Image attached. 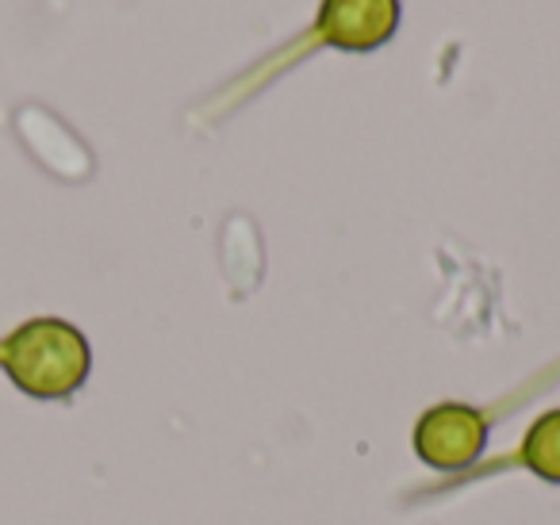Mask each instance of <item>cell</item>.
<instances>
[{
    "mask_svg": "<svg viewBox=\"0 0 560 525\" xmlns=\"http://www.w3.org/2000/svg\"><path fill=\"white\" fill-rule=\"evenodd\" d=\"M488 418L465 402H438L415 425V453L434 471H465L483 456Z\"/></svg>",
    "mask_w": 560,
    "mask_h": 525,
    "instance_id": "obj_2",
    "label": "cell"
},
{
    "mask_svg": "<svg viewBox=\"0 0 560 525\" xmlns=\"http://www.w3.org/2000/svg\"><path fill=\"white\" fill-rule=\"evenodd\" d=\"M399 0H323L319 39L338 50L365 55L396 35Z\"/></svg>",
    "mask_w": 560,
    "mask_h": 525,
    "instance_id": "obj_3",
    "label": "cell"
},
{
    "mask_svg": "<svg viewBox=\"0 0 560 525\" xmlns=\"http://www.w3.org/2000/svg\"><path fill=\"white\" fill-rule=\"evenodd\" d=\"M93 369L85 334L66 318H27L0 338V372L32 399H70Z\"/></svg>",
    "mask_w": 560,
    "mask_h": 525,
    "instance_id": "obj_1",
    "label": "cell"
},
{
    "mask_svg": "<svg viewBox=\"0 0 560 525\" xmlns=\"http://www.w3.org/2000/svg\"><path fill=\"white\" fill-rule=\"evenodd\" d=\"M522 464H526L534 476L560 483V407L541 415L534 425L526 430L522 441Z\"/></svg>",
    "mask_w": 560,
    "mask_h": 525,
    "instance_id": "obj_4",
    "label": "cell"
}]
</instances>
